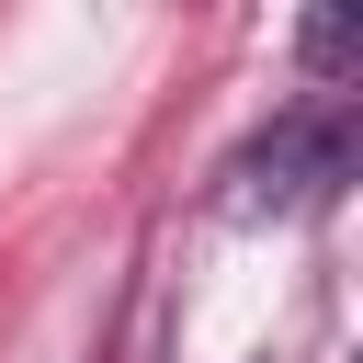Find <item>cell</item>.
I'll return each instance as SVG.
<instances>
[{
    "label": "cell",
    "mask_w": 363,
    "mask_h": 363,
    "mask_svg": "<svg viewBox=\"0 0 363 363\" xmlns=\"http://www.w3.org/2000/svg\"><path fill=\"white\" fill-rule=\"evenodd\" d=\"M295 57H306V79L329 91V79L363 57V23H352V11H318V23H295Z\"/></svg>",
    "instance_id": "obj_2"
},
{
    "label": "cell",
    "mask_w": 363,
    "mask_h": 363,
    "mask_svg": "<svg viewBox=\"0 0 363 363\" xmlns=\"http://www.w3.org/2000/svg\"><path fill=\"white\" fill-rule=\"evenodd\" d=\"M352 159H363V125L340 91H306L284 102L261 136H238V159L216 170V216L238 227H272V216H329L352 193Z\"/></svg>",
    "instance_id": "obj_1"
}]
</instances>
